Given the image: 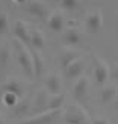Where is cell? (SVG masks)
Wrapping results in <instances>:
<instances>
[{
    "label": "cell",
    "instance_id": "1",
    "mask_svg": "<svg viewBox=\"0 0 118 124\" xmlns=\"http://www.w3.org/2000/svg\"><path fill=\"white\" fill-rule=\"evenodd\" d=\"M14 48L17 53V61L20 64L21 70L24 71L26 76H32L33 74V64H32V53L27 48V46H24L21 41L14 39Z\"/></svg>",
    "mask_w": 118,
    "mask_h": 124
},
{
    "label": "cell",
    "instance_id": "2",
    "mask_svg": "<svg viewBox=\"0 0 118 124\" xmlns=\"http://www.w3.org/2000/svg\"><path fill=\"white\" fill-rule=\"evenodd\" d=\"M65 121L68 124H91L85 109L79 104H73L65 112Z\"/></svg>",
    "mask_w": 118,
    "mask_h": 124
},
{
    "label": "cell",
    "instance_id": "3",
    "mask_svg": "<svg viewBox=\"0 0 118 124\" xmlns=\"http://www.w3.org/2000/svg\"><path fill=\"white\" fill-rule=\"evenodd\" d=\"M94 79H95V83L102 85V86H104V83L109 79L108 62L102 58H98V56H94Z\"/></svg>",
    "mask_w": 118,
    "mask_h": 124
},
{
    "label": "cell",
    "instance_id": "4",
    "mask_svg": "<svg viewBox=\"0 0 118 124\" xmlns=\"http://www.w3.org/2000/svg\"><path fill=\"white\" fill-rule=\"evenodd\" d=\"M62 109H56V110H46V112L36 114L30 118L24 120L21 124H52L55 120L61 115Z\"/></svg>",
    "mask_w": 118,
    "mask_h": 124
},
{
    "label": "cell",
    "instance_id": "5",
    "mask_svg": "<svg viewBox=\"0 0 118 124\" xmlns=\"http://www.w3.org/2000/svg\"><path fill=\"white\" fill-rule=\"evenodd\" d=\"M85 27L89 33H98L103 27V15L100 11H92L86 15Z\"/></svg>",
    "mask_w": 118,
    "mask_h": 124
},
{
    "label": "cell",
    "instance_id": "6",
    "mask_svg": "<svg viewBox=\"0 0 118 124\" xmlns=\"http://www.w3.org/2000/svg\"><path fill=\"white\" fill-rule=\"evenodd\" d=\"M88 89H89V80L86 76H82L77 79V82L73 86V97L77 101H83L86 95H88Z\"/></svg>",
    "mask_w": 118,
    "mask_h": 124
},
{
    "label": "cell",
    "instance_id": "7",
    "mask_svg": "<svg viewBox=\"0 0 118 124\" xmlns=\"http://www.w3.org/2000/svg\"><path fill=\"white\" fill-rule=\"evenodd\" d=\"M32 101L33 100H30L29 97H21L20 100H18V103L12 108L11 115L15 116V118H21V116L29 115L32 112Z\"/></svg>",
    "mask_w": 118,
    "mask_h": 124
},
{
    "label": "cell",
    "instance_id": "8",
    "mask_svg": "<svg viewBox=\"0 0 118 124\" xmlns=\"http://www.w3.org/2000/svg\"><path fill=\"white\" fill-rule=\"evenodd\" d=\"M48 97L47 95V91L44 89H39L36 92V95L32 101V112L36 115V114H41V112H46L47 110V106H48Z\"/></svg>",
    "mask_w": 118,
    "mask_h": 124
},
{
    "label": "cell",
    "instance_id": "9",
    "mask_svg": "<svg viewBox=\"0 0 118 124\" xmlns=\"http://www.w3.org/2000/svg\"><path fill=\"white\" fill-rule=\"evenodd\" d=\"M14 35L15 39L21 41L24 46H30V30L27 27V24L24 21H15L14 24Z\"/></svg>",
    "mask_w": 118,
    "mask_h": 124
},
{
    "label": "cell",
    "instance_id": "10",
    "mask_svg": "<svg viewBox=\"0 0 118 124\" xmlns=\"http://www.w3.org/2000/svg\"><path fill=\"white\" fill-rule=\"evenodd\" d=\"M46 89L50 95H58L62 94V82H61V77L58 76L56 73H52L48 74L47 79H46Z\"/></svg>",
    "mask_w": 118,
    "mask_h": 124
},
{
    "label": "cell",
    "instance_id": "11",
    "mask_svg": "<svg viewBox=\"0 0 118 124\" xmlns=\"http://www.w3.org/2000/svg\"><path fill=\"white\" fill-rule=\"evenodd\" d=\"M83 70H85V62L79 58L65 68V74L70 79H79L83 76Z\"/></svg>",
    "mask_w": 118,
    "mask_h": 124
},
{
    "label": "cell",
    "instance_id": "12",
    "mask_svg": "<svg viewBox=\"0 0 118 124\" xmlns=\"http://www.w3.org/2000/svg\"><path fill=\"white\" fill-rule=\"evenodd\" d=\"M3 92H11V94H15L17 97H23L24 95V88H23V83L18 82L17 79H9L6 80V82L3 83L2 86Z\"/></svg>",
    "mask_w": 118,
    "mask_h": 124
},
{
    "label": "cell",
    "instance_id": "13",
    "mask_svg": "<svg viewBox=\"0 0 118 124\" xmlns=\"http://www.w3.org/2000/svg\"><path fill=\"white\" fill-rule=\"evenodd\" d=\"M30 46L36 52H41L46 47V36L41 30H38V29L30 30Z\"/></svg>",
    "mask_w": 118,
    "mask_h": 124
},
{
    "label": "cell",
    "instance_id": "14",
    "mask_svg": "<svg viewBox=\"0 0 118 124\" xmlns=\"http://www.w3.org/2000/svg\"><path fill=\"white\" fill-rule=\"evenodd\" d=\"M27 11L36 18H44L47 15V8L44 2H41V0H32L27 6Z\"/></svg>",
    "mask_w": 118,
    "mask_h": 124
},
{
    "label": "cell",
    "instance_id": "15",
    "mask_svg": "<svg viewBox=\"0 0 118 124\" xmlns=\"http://www.w3.org/2000/svg\"><path fill=\"white\" fill-rule=\"evenodd\" d=\"M117 95H118L117 88H115L114 85H108V86H103V89L100 92V100H102V103L108 104L110 101H115Z\"/></svg>",
    "mask_w": 118,
    "mask_h": 124
},
{
    "label": "cell",
    "instance_id": "16",
    "mask_svg": "<svg viewBox=\"0 0 118 124\" xmlns=\"http://www.w3.org/2000/svg\"><path fill=\"white\" fill-rule=\"evenodd\" d=\"M48 27H50L53 32H61L64 29V17H62L61 12H53V14L48 17Z\"/></svg>",
    "mask_w": 118,
    "mask_h": 124
},
{
    "label": "cell",
    "instance_id": "17",
    "mask_svg": "<svg viewBox=\"0 0 118 124\" xmlns=\"http://www.w3.org/2000/svg\"><path fill=\"white\" fill-rule=\"evenodd\" d=\"M64 41L68 46H79L80 42H82V33H80L76 27H71V29H68L65 32Z\"/></svg>",
    "mask_w": 118,
    "mask_h": 124
},
{
    "label": "cell",
    "instance_id": "18",
    "mask_svg": "<svg viewBox=\"0 0 118 124\" xmlns=\"http://www.w3.org/2000/svg\"><path fill=\"white\" fill-rule=\"evenodd\" d=\"M32 53V64H33V74L36 77H39L44 73V59L36 50H30Z\"/></svg>",
    "mask_w": 118,
    "mask_h": 124
},
{
    "label": "cell",
    "instance_id": "19",
    "mask_svg": "<svg viewBox=\"0 0 118 124\" xmlns=\"http://www.w3.org/2000/svg\"><path fill=\"white\" fill-rule=\"evenodd\" d=\"M76 59H79V53L76 52V50H65L64 53L61 54V65H62V68H65L70 65V64H73Z\"/></svg>",
    "mask_w": 118,
    "mask_h": 124
},
{
    "label": "cell",
    "instance_id": "20",
    "mask_svg": "<svg viewBox=\"0 0 118 124\" xmlns=\"http://www.w3.org/2000/svg\"><path fill=\"white\" fill-rule=\"evenodd\" d=\"M11 59V47L5 44L0 47V71H5Z\"/></svg>",
    "mask_w": 118,
    "mask_h": 124
},
{
    "label": "cell",
    "instance_id": "21",
    "mask_svg": "<svg viewBox=\"0 0 118 124\" xmlns=\"http://www.w3.org/2000/svg\"><path fill=\"white\" fill-rule=\"evenodd\" d=\"M65 101V95L64 94H58V95H50L48 98V106L47 110H56V109H62Z\"/></svg>",
    "mask_w": 118,
    "mask_h": 124
},
{
    "label": "cell",
    "instance_id": "22",
    "mask_svg": "<svg viewBox=\"0 0 118 124\" xmlns=\"http://www.w3.org/2000/svg\"><path fill=\"white\" fill-rule=\"evenodd\" d=\"M20 97H17L15 94H11V92H3V97H2V101L5 106H9V108H14L15 104L18 103Z\"/></svg>",
    "mask_w": 118,
    "mask_h": 124
},
{
    "label": "cell",
    "instance_id": "23",
    "mask_svg": "<svg viewBox=\"0 0 118 124\" xmlns=\"http://www.w3.org/2000/svg\"><path fill=\"white\" fill-rule=\"evenodd\" d=\"M59 3H61V6H62L64 9L73 11V9H76L77 6H79L80 0H59Z\"/></svg>",
    "mask_w": 118,
    "mask_h": 124
},
{
    "label": "cell",
    "instance_id": "24",
    "mask_svg": "<svg viewBox=\"0 0 118 124\" xmlns=\"http://www.w3.org/2000/svg\"><path fill=\"white\" fill-rule=\"evenodd\" d=\"M8 26H9L8 15H6L3 11H0V33L8 32Z\"/></svg>",
    "mask_w": 118,
    "mask_h": 124
},
{
    "label": "cell",
    "instance_id": "25",
    "mask_svg": "<svg viewBox=\"0 0 118 124\" xmlns=\"http://www.w3.org/2000/svg\"><path fill=\"white\" fill-rule=\"evenodd\" d=\"M92 124H109V121L106 118H95L92 121Z\"/></svg>",
    "mask_w": 118,
    "mask_h": 124
},
{
    "label": "cell",
    "instance_id": "26",
    "mask_svg": "<svg viewBox=\"0 0 118 124\" xmlns=\"http://www.w3.org/2000/svg\"><path fill=\"white\" fill-rule=\"evenodd\" d=\"M114 77H115V80L118 82V64H117L115 68H114Z\"/></svg>",
    "mask_w": 118,
    "mask_h": 124
},
{
    "label": "cell",
    "instance_id": "27",
    "mask_svg": "<svg viewBox=\"0 0 118 124\" xmlns=\"http://www.w3.org/2000/svg\"><path fill=\"white\" fill-rule=\"evenodd\" d=\"M14 2H15V3H24L26 0H14Z\"/></svg>",
    "mask_w": 118,
    "mask_h": 124
},
{
    "label": "cell",
    "instance_id": "28",
    "mask_svg": "<svg viewBox=\"0 0 118 124\" xmlns=\"http://www.w3.org/2000/svg\"><path fill=\"white\" fill-rule=\"evenodd\" d=\"M115 104H117V108H118V95H117V98H115Z\"/></svg>",
    "mask_w": 118,
    "mask_h": 124
},
{
    "label": "cell",
    "instance_id": "29",
    "mask_svg": "<svg viewBox=\"0 0 118 124\" xmlns=\"http://www.w3.org/2000/svg\"><path fill=\"white\" fill-rule=\"evenodd\" d=\"M0 124H3V118H2V115H0Z\"/></svg>",
    "mask_w": 118,
    "mask_h": 124
}]
</instances>
